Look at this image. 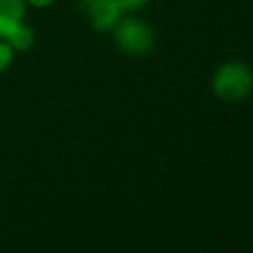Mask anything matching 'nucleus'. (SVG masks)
<instances>
[{"mask_svg": "<svg viewBox=\"0 0 253 253\" xmlns=\"http://www.w3.org/2000/svg\"><path fill=\"white\" fill-rule=\"evenodd\" d=\"M211 93L225 103H241L253 93V69L241 59L223 61L211 75Z\"/></svg>", "mask_w": 253, "mask_h": 253, "instance_id": "obj_1", "label": "nucleus"}, {"mask_svg": "<svg viewBox=\"0 0 253 253\" xmlns=\"http://www.w3.org/2000/svg\"><path fill=\"white\" fill-rule=\"evenodd\" d=\"M111 34L117 49L128 57H144L154 49L156 43L152 26L136 16H121Z\"/></svg>", "mask_w": 253, "mask_h": 253, "instance_id": "obj_2", "label": "nucleus"}, {"mask_svg": "<svg viewBox=\"0 0 253 253\" xmlns=\"http://www.w3.org/2000/svg\"><path fill=\"white\" fill-rule=\"evenodd\" d=\"M77 8L95 32H111L119 18L125 14L115 0H79Z\"/></svg>", "mask_w": 253, "mask_h": 253, "instance_id": "obj_3", "label": "nucleus"}, {"mask_svg": "<svg viewBox=\"0 0 253 253\" xmlns=\"http://www.w3.org/2000/svg\"><path fill=\"white\" fill-rule=\"evenodd\" d=\"M28 16L26 0H0V40H6Z\"/></svg>", "mask_w": 253, "mask_h": 253, "instance_id": "obj_4", "label": "nucleus"}, {"mask_svg": "<svg viewBox=\"0 0 253 253\" xmlns=\"http://www.w3.org/2000/svg\"><path fill=\"white\" fill-rule=\"evenodd\" d=\"M36 40H38V34H36V30H34V26L28 24L26 20L6 38V42L12 45V49L16 51V55L30 51V49L36 45Z\"/></svg>", "mask_w": 253, "mask_h": 253, "instance_id": "obj_5", "label": "nucleus"}, {"mask_svg": "<svg viewBox=\"0 0 253 253\" xmlns=\"http://www.w3.org/2000/svg\"><path fill=\"white\" fill-rule=\"evenodd\" d=\"M14 59H16V51L12 49V45L6 40H0V75L12 67Z\"/></svg>", "mask_w": 253, "mask_h": 253, "instance_id": "obj_6", "label": "nucleus"}, {"mask_svg": "<svg viewBox=\"0 0 253 253\" xmlns=\"http://www.w3.org/2000/svg\"><path fill=\"white\" fill-rule=\"evenodd\" d=\"M123 12H136L150 4V0H115Z\"/></svg>", "mask_w": 253, "mask_h": 253, "instance_id": "obj_7", "label": "nucleus"}, {"mask_svg": "<svg viewBox=\"0 0 253 253\" xmlns=\"http://www.w3.org/2000/svg\"><path fill=\"white\" fill-rule=\"evenodd\" d=\"M28 8H36V10H43L49 8L51 4H55V0H26Z\"/></svg>", "mask_w": 253, "mask_h": 253, "instance_id": "obj_8", "label": "nucleus"}]
</instances>
